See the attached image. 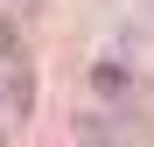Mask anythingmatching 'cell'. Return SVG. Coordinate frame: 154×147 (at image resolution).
<instances>
[{
	"mask_svg": "<svg viewBox=\"0 0 154 147\" xmlns=\"http://www.w3.org/2000/svg\"><path fill=\"white\" fill-rule=\"evenodd\" d=\"M70 133L84 140V147H112V140H119V126H112L105 112H84V119H70Z\"/></svg>",
	"mask_w": 154,
	"mask_h": 147,
	"instance_id": "1",
	"label": "cell"
},
{
	"mask_svg": "<svg viewBox=\"0 0 154 147\" xmlns=\"http://www.w3.org/2000/svg\"><path fill=\"white\" fill-rule=\"evenodd\" d=\"M91 91H98V98H105V105H119V98H126V91H133V77H126V70H119V63H98V70H91Z\"/></svg>",
	"mask_w": 154,
	"mask_h": 147,
	"instance_id": "2",
	"label": "cell"
},
{
	"mask_svg": "<svg viewBox=\"0 0 154 147\" xmlns=\"http://www.w3.org/2000/svg\"><path fill=\"white\" fill-rule=\"evenodd\" d=\"M0 147H7V140H0Z\"/></svg>",
	"mask_w": 154,
	"mask_h": 147,
	"instance_id": "3",
	"label": "cell"
}]
</instances>
